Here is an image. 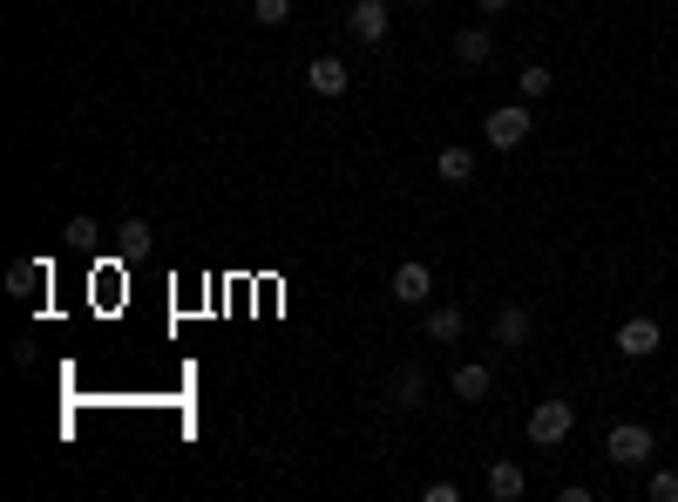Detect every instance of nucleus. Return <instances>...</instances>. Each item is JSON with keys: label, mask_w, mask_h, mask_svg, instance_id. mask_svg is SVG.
Listing matches in <instances>:
<instances>
[{"label": "nucleus", "mask_w": 678, "mask_h": 502, "mask_svg": "<svg viewBox=\"0 0 678 502\" xmlns=\"http://www.w3.org/2000/svg\"><path fill=\"white\" fill-rule=\"evenodd\" d=\"M468 333V313H462V305H434V313H427V339L434 346H455Z\"/></svg>", "instance_id": "obj_9"}, {"label": "nucleus", "mask_w": 678, "mask_h": 502, "mask_svg": "<svg viewBox=\"0 0 678 502\" xmlns=\"http://www.w3.org/2000/svg\"><path fill=\"white\" fill-rule=\"evenodd\" d=\"M658 346H665V333H658V320H645V313L618 326V354H624V360H652Z\"/></svg>", "instance_id": "obj_5"}, {"label": "nucleus", "mask_w": 678, "mask_h": 502, "mask_svg": "<svg viewBox=\"0 0 678 502\" xmlns=\"http://www.w3.org/2000/svg\"><path fill=\"white\" fill-rule=\"evenodd\" d=\"M427 292H434V272L421 258H408L401 272H393V299H401V305H427Z\"/></svg>", "instance_id": "obj_7"}, {"label": "nucleus", "mask_w": 678, "mask_h": 502, "mask_svg": "<svg viewBox=\"0 0 678 502\" xmlns=\"http://www.w3.org/2000/svg\"><path fill=\"white\" fill-rule=\"evenodd\" d=\"M652 502H678V476H671V469L652 476Z\"/></svg>", "instance_id": "obj_20"}, {"label": "nucleus", "mask_w": 678, "mask_h": 502, "mask_svg": "<svg viewBox=\"0 0 678 502\" xmlns=\"http://www.w3.org/2000/svg\"><path fill=\"white\" fill-rule=\"evenodd\" d=\"M455 62H462V68H482V62H489V27H462V34H455Z\"/></svg>", "instance_id": "obj_12"}, {"label": "nucleus", "mask_w": 678, "mask_h": 502, "mask_svg": "<svg viewBox=\"0 0 678 502\" xmlns=\"http://www.w3.org/2000/svg\"><path fill=\"white\" fill-rule=\"evenodd\" d=\"M475 8H482V14H502V8H509V0H475Z\"/></svg>", "instance_id": "obj_21"}, {"label": "nucleus", "mask_w": 678, "mask_h": 502, "mask_svg": "<svg viewBox=\"0 0 678 502\" xmlns=\"http://www.w3.org/2000/svg\"><path fill=\"white\" fill-rule=\"evenodd\" d=\"M115 238H123V252H143V245H149V224H143V217H130L123 231H115Z\"/></svg>", "instance_id": "obj_19"}, {"label": "nucleus", "mask_w": 678, "mask_h": 502, "mask_svg": "<svg viewBox=\"0 0 678 502\" xmlns=\"http://www.w3.org/2000/svg\"><path fill=\"white\" fill-rule=\"evenodd\" d=\"M34 286H48V258H14V265H8V292H14V299H34Z\"/></svg>", "instance_id": "obj_8"}, {"label": "nucleus", "mask_w": 678, "mask_h": 502, "mask_svg": "<svg viewBox=\"0 0 678 502\" xmlns=\"http://www.w3.org/2000/svg\"><path fill=\"white\" fill-rule=\"evenodd\" d=\"M401 8H421V0H401Z\"/></svg>", "instance_id": "obj_22"}, {"label": "nucleus", "mask_w": 678, "mask_h": 502, "mask_svg": "<svg viewBox=\"0 0 678 502\" xmlns=\"http://www.w3.org/2000/svg\"><path fill=\"white\" fill-rule=\"evenodd\" d=\"M652 428H645V421H618V428L604 435V455L618 461V469H645V461H652Z\"/></svg>", "instance_id": "obj_1"}, {"label": "nucleus", "mask_w": 678, "mask_h": 502, "mask_svg": "<svg viewBox=\"0 0 678 502\" xmlns=\"http://www.w3.org/2000/svg\"><path fill=\"white\" fill-rule=\"evenodd\" d=\"M455 394H462V401H482V394H489V367H482V360L455 367Z\"/></svg>", "instance_id": "obj_13"}, {"label": "nucleus", "mask_w": 678, "mask_h": 502, "mask_svg": "<svg viewBox=\"0 0 678 502\" xmlns=\"http://www.w3.org/2000/svg\"><path fill=\"white\" fill-rule=\"evenodd\" d=\"M530 489V476H523V461H496V469H489V495L496 502H515V495H523Z\"/></svg>", "instance_id": "obj_10"}, {"label": "nucleus", "mask_w": 678, "mask_h": 502, "mask_svg": "<svg viewBox=\"0 0 678 502\" xmlns=\"http://www.w3.org/2000/svg\"><path fill=\"white\" fill-rule=\"evenodd\" d=\"M570 428H577V408H570V401H536V408H530V442H536V448H556Z\"/></svg>", "instance_id": "obj_3"}, {"label": "nucleus", "mask_w": 678, "mask_h": 502, "mask_svg": "<svg viewBox=\"0 0 678 502\" xmlns=\"http://www.w3.org/2000/svg\"><path fill=\"white\" fill-rule=\"evenodd\" d=\"M530 102H502V109H489V123H482V136L496 143V149H523L530 143Z\"/></svg>", "instance_id": "obj_2"}, {"label": "nucleus", "mask_w": 678, "mask_h": 502, "mask_svg": "<svg viewBox=\"0 0 678 502\" xmlns=\"http://www.w3.org/2000/svg\"><path fill=\"white\" fill-rule=\"evenodd\" d=\"M530 339V305H502L496 313V346H523Z\"/></svg>", "instance_id": "obj_11"}, {"label": "nucleus", "mask_w": 678, "mask_h": 502, "mask_svg": "<svg viewBox=\"0 0 678 502\" xmlns=\"http://www.w3.org/2000/svg\"><path fill=\"white\" fill-rule=\"evenodd\" d=\"M62 238H68V252H96V238H102V231H96L89 217H68V231H62Z\"/></svg>", "instance_id": "obj_17"}, {"label": "nucleus", "mask_w": 678, "mask_h": 502, "mask_svg": "<svg viewBox=\"0 0 678 502\" xmlns=\"http://www.w3.org/2000/svg\"><path fill=\"white\" fill-rule=\"evenodd\" d=\"M252 14H258V27H286L292 21V0H252Z\"/></svg>", "instance_id": "obj_18"}, {"label": "nucleus", "mask_w": 678, "mask_h": 502, "mask_svg": "<svg viewBox=\"0 0 678 502\" xmlns=\"http://www.w3.org/2000/svg\"><path fill=\"white\" fill-rule=\"evenodd\" d=\"M346 27H353V42H360V48H380L387 27H393V8H387V0H360V8L346 14Z\"/></svg>", "instance_id": "obj_4"}, {"label": "nucleus", "mask_w": 678, "mask_h": 502, "mask_svg": "<svg viewBox=\"0 0 678 502\" xmlns=\"http://www.w3.org/2000/svg\"><path fill=\"white\" fill-rule=\"evenodd\" d=\"M549 82H556V75H549V68H536V62H530L523 75H515V89H523V102H536V96H549Z\"/></svg>", "instance_id": "obj_16"}, {"label": "nucleus", "mask_w": 678, "mask_h": 502, "mask_svg": "<svg viewBox=\"0 0 678 502\" xmlns=\"http://www.w3.org/2000/svg\"><path fill=\"white\" fill-rule=\"evenodd\" d=\"M305 82H312V96H346V89H353V68H346L340 55H319V62L305 68Z\"/></svg>", "instance_id": "obj_6"}, {"label": "nucleus", "mask_w": 678, "mask_h": 502, "mask_svg": "<svg viewBox=\"0 0 678 502\" xmlns=\"http://www.w3.org/2000/svg\"><path fill=\"white\" fill-rule=\"evenodd\" d=\"M387 394H393V408H414V401H421V367H401Z\"/></svg>", "instance_id": "obj_15"}, {"label": "nucleus", "mask_w": 678, "mask_h": 502, "mask_svg": "<svg viewBox=\"0 0 678 502\" xmlns=\"http://www.w3.org/2000/svg\"><path fill=\"white\" fill-rule=\"evenodd\" d=\"M434 170H442V183H468L475 157H468V149H442V164H434Z\"/></svg>", "instance_id": "obj_14"}]
</instances>
